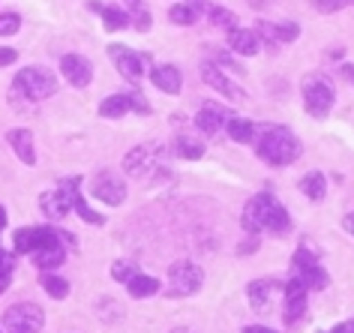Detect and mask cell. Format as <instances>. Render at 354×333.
Returning <instances> with one entry per match:
<instances>
[{
	"label": "cell",
	"instance_id": "cell-1",
	"mask_svg": "<svg viewBox=\"0 0 354 333\" xmlns=\"http://www.w3.org/2000/svg\"><path fill=\"white\" fill-rule=\"evenodd\" d=\"M241 225L246 234H259V231H286L288 229V210L279 204L277 196L261 192V196L250 198V204L243 207Z\"/></svg>",
	"mask_w": 354,
	"mask_h": 333
},
{
	"label": "cell",
	"instance_id": "cell-2",
	"mask_svg": "<svg viewBox=\"0 0 354 333\" xmlns=\"http://www.w3.org/2000/svg\"><path fill=\"white\" fill-rule=\"evenodd\" d=\"M255 151H259L261 160L270 162V165H288V162L297 160L304 147H300V138L291 133L288 126H264Z\"/></svg>",
	"mask_w": 354,
	"mask_h": 333
},
{
	"label": "cell",
	"instance_id": "cell-3",
	"mask_svg": "<svg viewBox=\"0 0 354 333\" xmlns=\"http://www.w3.org/2000/svg\"><path fill=\"white\" fill-rule=\"evenodd\" d=\"M300 93H304V105L313 117H324L333 108L336 91L324 73H306L304 82H300Z\"/></svg>",
	"mask_w": 354,
	"mask_h": 333
},
{
	"label": "cell",
	"instance_id": "cell-4",
	"mask_svg": "<svg viewBox=\"0 0 354 333\" xmlns=\"http://www.w3.org/2000/svg\"><path fill=\"white\" fill-rule=\"evenodd\" d=\"M12 91L21 93L28 102H39V99H48V96L57 91V78H55V73H48V69H42V66H28L15 75Z\"/></svg>",
	"mask_w": 354,
	"mask_h": 333
},
{
	"label": "cell",
	"instance_id": "cell-5",
	"mask_svg": "<svg viewBox=\"0 0 354 333\" xmlns=\"http://www.w3.org/2000/svg\"><path fill=\"white\" fill-rule=\"evenodd\" d=\"M12 238H15V252H21V256H37V252H42V249L64 247L60 231L48 229V225H30V229H19Z\"/></svg>",
	"mask_w": 354,
	"mask_h": 333
},
{
	"label": "cell",
	"instance_id": "cell-6",
	"mask_svg": "<svg viewBox=\"0 0 354 333\" xmlns=\"http://www.w3.org/2000/svg\"><path fill=\"white\" fill-rule=\"evenodd\" d=\"M205 283V270L196 261H177L168 267V294L171 297H189Z\"/></svg>",
	"mask_w": 354,
	"mask_h": 333
},
{
	"label": "cell",
	"instance_id": "cell-7",
	"mask_svg": "<svg viewBox=\"0 0 354 333\" xmlns=\"http://www.w3.org/2000/svg\"><path fill=\"white\" fill-rule=\"evenodd\" d=\"M42 324H46V315L37 303H12L3 312L6 333H39Z\"/></svg>",
	"mask_w": 354,
	"mask_h": 333
},
{
	"label": "cell",
	"instance_id": "cell-8",
	"mask_svg": "<svg viewBox=\"0 0 354 333\" xmlns=\"http://www.w3.org/2000/svg\"><path fill=\"white\" fill-rule=\"evenodd\" d=\"M78 178H69L64 180L57 189H51V192H42L39 196V207H42V213H46L48 219H64L69 210H73V189L78 187Z\"/></svg>",
	"mask_w": 354,
	"mask_h": 333
},
{
	"label": "cell",
	"instance_id": "cell-9",
	"mask_svg": "<svg viewBox=\"0 0 354 333\" xmlns=\"http://www.w3.org/2000/svg\"><path fill=\"white\" fill-rule=\"evenodd\" d=\"M156 165H159V147L156 144H138L123 156V171H127L129 178H147Z\"/></svg>",
	"mask_w": 354,
	"mask_h": 333
},
{
	"label": "cell",
	"instance_id": "cell-10",
	"mask_svg": "<svg viewBox=\"0 0 354 333\" xmlns=\"http://www.w3.org/2000/svg\"><path fill=\"white\" fill-rule=\"evenodd\" d=\"M295 270H297V279L304 283L306 288H315V292H322V288H327V274L322 270V265L315 261V256L309 249L300 247L295 252Z\"/></svg>",
	"mask_w": 354,
	"mask_h": 333
},
{
	"label": "cell",
	"instance_id": "cell-11",
	"mask_svg": "<svg viewBox=\"0 0 354 333\" xmlns=\"http://www.w3.org/2000/svg\"><path fill=\"white\" fill-rule=\"evenodd\" d=\"M109 55H111L114 64H118V73L123 78H129V82H138V78L147 73V64H150L147 55H136V51H129L123 46H111Z\"/></svg>",
	"mask_w": 354,
	"mask_h": 333
},
{
	"label": "cell",
	"instance_id": "cell-12",
	"mask_svg": "<svg viewBox=\"0 0 354 333\" xmlns=\"http://www.w3.org/2000/svg\"><path fill=\"white\" fill-rule=\"evenodd\" d=\"M93 196L100 201H105V204L118 207V204H123V198H127V187H123V180L118 178V174L100 171L93 178Z\"/></svg>",
	"mask_w": 354,
	"mask_h": 333
},
{
	"label": "cell",
	"instance_id": "cell-13",
	"mask_svg": "<svg viewBox=\"0 0 354 333\" xmlns=\"http://www.w3.org/2000/svg\"><path fill=\"white\" fill-rule=\"evenodd\" d=\"M60 73L73 87H87L93 78V66L84 55H64L60 57Z\"/></svg>",
	"mask_w": 354,
	"mask_h": 333
},
{
	"label": "cell",
	"instance_id": "cell-14",
	"mask_svg": "<svg viewBox=\"0 0 354 333\" xmlns=\"http://www.w3.org/2000/svg\"><path fill=\"white\" fill-rule=\"evenodd\" d=\"M306 294H309V288L300 283L297 276L286 285V321L288 324H295V321L304 318V312H306Z\"/></svg>",
	"mask_w": 354,
	"mask_h": 333
},
{
	"label": "cell",
	"instance_id": "cell-15",
	"mask_svg": "<svg viewBox=\"0 0 354 333\" xmlns=\"http://www.w3.org/2000/svg\"><path fill=\"white\" fill-rule=\"evenodd\" d=\"M201 78H205V82L214 87V91L223 93L225 99H241V96H243L241 87H237V84H234L232 78H228L216 64H205V66H201Z\"/></svg>",
	"mask_w": 354,
	"mask_h": 333
},
{
	"label": "cell",
	"instance_id": "cell-16",
	"mask_svg": "<svg viewBox=\"0 0 354 333\" xmlns=\"http://www.w3.org/2000/svg\"><path fill=\"white\" fill-rule=\"evenodd\" d=\"M228 48L234 55H243V57H252L261 51V37L255 30H246V28H234L228 30Z\"/></svg>",
	"mask_w": 354,
	"mask_h": 333
},
{
	"label": "cell",
	"instance_id": "cell-17",
	"mask_svg": "<svg viewBox=\"0 0 354 333\" xmlns=\"http://www.w3.org/2000/svg\"><path fill=\"white\" fill-rule=\"evenodd\" d=\"M225 124H228V111H223L216 102H205L201 105V111L196 115V126L205 135H216Z\"/></svg>",
	"mask_w": 354,
	"mask_h": 333
},
{
	"label": "cell",
	"instance_id": "cell-18",
	"mask_svg": "<svg viewBox=\"0 0 354 333\" xmlns=\"http://www.w3.org/2000/svg\"><path fill=\"white\" fill-rule=\"evenodd\" d=\"M6 142H10V147L15 151V156H19L21 162L37 165V151H33V135L28 133V129H10V133H6Z\"/></svg>",
	"mask_w": 354,
	"mask_h": 333
},
{
	"label": "cell",
	"instance_id": "cell-19",
	"mask_svg": "<svg viewBox=\"0 0 354 333\" xmlns=\"http://www.w3.org/2000/svg\"><path fill=\"white\" fill-rule=\"evenodd\" d=\"M259 37H264V39H270V42H295L297 37H300V28L295 21H288V24H273V21H259Z\"/></svg>",
	"mask_w": 354,
	"mask_h": 333
},
{
	"label": "cell",
	"instance_id": "cell-20",
	"mask_svg": "<svg viewBox=\"0 0 354 333\" xmlns=\"http://www.w3.org/2000/svg\"><path fill=\"white\" fill-rule=\"evenodd\" d=\"M150 82H153L156 91H162V93H180L183 75L177 66H156L153 73H150Z\"/></svg>",
	"mask_w": 354,
	"mask_h": 333
},
{
	"label": "cell",
	"instance_id": "cell-21",
	"mask_svg": "<svg viewBox=\"0 0 354 333\" xmlns=\"http://www.w3.org/2000/svg\"><path fill=\"white\" fill-rule=\"evenodd\" d=\"M277 292V283H270V279H255L250 283V303L255 312H264L270 306V297Z\"/></svg>",
	"mask_w": 354,
	"mask_h": 333
},
{
	"label": "cell",
	"instance_id": "cell-22",
	"mask_svg": "<svg viewBox=\"0 0 354 333\" xmlns=\"http://www.w3.org/2000/svg\"><path fill=\"white\" fill-rule=\"evenodd\" d=\"M91 10H96L102 15V24H105V30H123V28H129V15L118 10V6H102V3H96V0H91Z\"/></svg>",
	"mask_w": 354,
	"mask_h": 333
},
{
	"label": "cell",
	"instance_id": "cell-23",
	"mask_svg": "<svg viewBox=\"0 0 354 333\" xmlns=\"http://www.w3.org/2000/svg\"><path fill=\"white\" fill-rule=\"evenodd\" d=\"M300 192L309 198V201H322L327 196V180L322 171H309L300 178Z\"/></svg>",
	"mask_w": 354,
	"mask_h": 333
},
{
	"label": "cell",
	"instance_id": "cell-24",
	"mask_svg": "<svg viewBox=\"0 0 354 333\" xmlns=\"http://www.w3.org/2000/svg\"><path fill=\"white\" fill-rule=\"evenodd\" d=\"M129 108H132L129 93H114V96H109V99H102V102H100V117L114 120V117H123Z\"/></svg>",
	"mask_w": 354,
	"mask_h": 333
},
{
	"label": "cell",
	"instance_id": "cell-25",
	"mask_svg": "<svg viewBox=\"0 0 354 333\" xmlns=\"http://www.w3.org/2000/svg\"><path fill=\"white\" fill-rule=\"evenodd\" d=\"M225 129H228V135H232L237 144H250L255 138V126H252V120H246V117H228Z\"/></svg>",
	"mask_w": 354,
	"mask_h": 333
},
{
	"label": "cell",
	"instance_id": "cell-26",
	"mask_svg": "<svg viewBox=\"0 0 354 333\" xmlns=\"http://www.w3.org/2000/svg\"><path fill=\"white\" fill-rule=\"evenodd\" d=\"M198 15H201V3H198V0H189V3L171 6L168 19H171L174 24H192V21H198Z\"/></svg>",
	"mask_w": 354,
	"mask_h": 333
},
{
	"label": "cell",
	"instance_id": "cell-27",
	"mask_svg": "<svg viewBox=\"0 0 354 333\" xmlns=\"http://www.w3.org/2000/svg\"><path fill=\"white\" fill-rule=\"evenodd\" d=\"M66 261V247H55V249H42L33 256V265L42 267V270H55Z\"/></svg>",
	"mask_w": 354,
	"mask_h": 333
},
{
	"label": "cell",
	"instance_id": "cell-28",
	"mask_svg": "<svg viewBox=\"0 0 354 333\" xmlns=\"http://www.w3.org/2000/svg\"><path fill=\"white\" fill-rule=\"evenodd\" d=\"M174 153L183 156V160H201L205 156V144L189 135H180V138H174Z\"/></svg>",
	"mask_w": 354,
	"mask_h": 333
},
{
	"label": "cell",
	"instance_id": "cell-29",
	"mask_svg": "<svg viewBox=\"0 0 354 333\" xmlns=\"http://www.w3.org/2000/svg\"><path fill=\"white\" fill-rule=\"evenodd\" d=\"M127 288H129L132 297H138V301H141V297H150V294L159 292V279L156 276H147V274H138Z\"/></svg>",
	"mask_w": 354,
	"mask_h": 333
},
{
	"label": "cell",
	"instance_id": "cell-30",
	"mask_svg": "<svg viewBox=\"0 0 354 333\" xmlns=\"http://www.w3.org/2000/svg\"><path fill=\"white\" fill-rule=\"evenodd\" d=\"M42 288H46V294L55 297V301H64V297L69 294V283L64 276H57V274H46V276H42Z\"/></svg>",
	"mask_w": 354,
	"mask_h": 333
},
{
	"label": "cell",
	"instance_id": "cell-31",
	"mask_svg": "<svg viewBox=\"0 0 354 333\" xmlns=\"http://www.w3.org/2000/svg\"><path fill=\"white\" fill-rule=\"evenodd\" d=\"M111 276L118 279V283H127L129 285L132 279L138 276V267L132 265V261H114V265H111Z\"/></svg>",
	"mask_w": 354,
	"mask_h": 333
},
{
	"label": "cell",
	"instance_id": "cell-32",
	"mask_svg": "<svg viewBox=\"0 0 354 333\" xmlns=\"http://www.w3.org/2000/svg\"><path fill=\"white\" fill-rule=\"evenodd\" d=\"M210 21H214L216 28H225V30L237 28V15L232 10H223V6H214V10H210Z\"/></svg>",
	"mask_w": 354,
	"mask_h": 333
},
{
	"label": "cell",
	"instance_id": "cell-33",
	"mask_svg": "<svg viewBox=\"0 0 354 333\" xmlns=\"http://www.w3.org/2000/svg\"><path fill=\"white\" fill-rule=\"evenodd\" d=\"M10 276H12V258H10V252L0 247V294L10 288Z\"/></svg>",
	"mask_w": 354,
	"mask_h": 333
},
{
	"label": "cell",
	"instance_id": "cell-34",
	"mask_svg": "<svg viewBox=\"0 0 354 333\" xmlns=\"http://www.w3.org/2000/svg\"><path fill=\"white\" fill-rule=\"evenodd\" d=\"M21 28V15L19 12H3L0 15V37H12Z\"/></svg>",
	"mask_w": 354,
	"mask_h": 333
},
{
	"label": "cell",
	"instance_id": "cell-35",
	"mask_svg": "<svg viewBox=\"0 0 354 333\" xmlns=\"http://www.w3.org/2000/svg\"><path fill=\"white\" fill-rule=\"evenodd\" d=\"M348 3H351V0H313V6H315V10H318V12H322V15L339 12V10H342V6H348Z\"/></svg>",
	"mask_w": 354,
	"mask_h": 333
},
{
	"label": "cell",
	"instance_id": "cell-36",
	"mask_svg": "<svg viewBox=\"0 0 354 333\" xmlns=\"http://www.w3.org/2000/svg\"><path fill=\"white\" fill-rule=\"evenodd\" d=\"M132 19H136V21H132V28L141 30V33L150 30V24H153V21H150V12L145 10V6H136V12H132Z\"/></svg>",
	"mask_w": 354,
	"mask_h": 333
},
{
	"label": "cell",
	"instance_id": "cell-37",
	"mask_svg": "<svg viewBox=\"0 0 354 333\" xmlns=\"http://www.w3.org/2000/svg\"><path fill=\"white\" fill-rule=\"evenodd\" d=\"M15 57H19V55H15V48H3V46H0V66L15 64Z\"/></svg>",
	"mask_w": 354,
	"mask_h": 333
},
{
	"label": "cell",
	"instance_id": "cell-38",
	"mask_svg": "<svg viewBox=\"0 0 354 333\" xmlns=\"http://www.w3.org/2000/svg\"><path fill=\"white\" fill-rule=\"evenodd\" d=\"M339 73H342L345 82H351V84H354V64H342V66H339Z\"/></svg>",
	"mask_w": 354,
	"mask_h": 333
},
{
	"label": "cell",
	"instance_id": "cell-39",
	"mask_svg": "<svg viewBox=\"0 0 354 333\" xmlns=\"http://www.w3.org/2000/svg\"><path fill=\"white\" fill-rule=\"evenodd\" d=\"M342 229H345V231H348L351 238H354V213H348V216L342 219Z\"/></svg>",
	"mask_w": 354,
	"mask_h": 333
},
{
	"label": "cell",
	"instance_id": "cell-40",
	"mask_svg": "<svg viewBox=\"0 0 354 333\" xmlns=\"http://www.w3.org/2000/svg\"><path fill=\"white\" fill-rule=\"evenodd\" d=\"M255 247H259V243L250 240V243H241V247H237V252H241V256H250V252H252Z\"/></svg>",
	"mask_w": 354,
	"mask_h": 333
},
{
	"label": "cell",
	"instance_id": "cell-41",
	"mask_svg": "<svg viewBox=\"0 0 354 333\" xmlns=\"http://www.w3.org/2000/svg\"><path fill=\"white\" fill-rule=\"evenodd\" d=\"M243 333H277L270 327H261V324H252V327H243Z\"/></svg>",
	"mask_w": 354,
	"mask_h": 333
},
{
	"label": "cell",
	"instance_id": "cell-42",
	"mask_svg": "<svg viewBox=\"0 0 354 333\" xmlns=\"http://www.w3.org/2000/svg\"><path fill=\"white\" fill-rule=\"evenodd\" d=\"M3 225H6V210L0 207V231H3Z\"/></svg>",
	"mask_w": 354,
	"mask_h": 333
},
{
	"label": "cell",
	"instance_id": "cell-43",
	"mask_svg": "<svg viewBox=\"0 0 354 333\" xmlns=\"http://www.w3.org/2000/svg\"><path fill=\"white\" fill-rule=\"evenodd\" d=\"M330 333H348V327H345V324H336V327H333Z\"/></svg>",
	"mask_w": 354,
	"mask_h": 333
},
{
	"label": "cell",
	"instance_id": "cell-44",
	"mask_svg": "<svg viewBox=\"0 0 354 333\" xmlns=\"http://www.w3.org/2000/svg\"><path fill=\"white\" fill-rule=\"evenodd\" d=\"M345 327H348V333H354V318H351V321H345Z\"/></svg>",
	"mask_w": 354,
	"mask_h": 333
},
{
	"label": "cell",
	"instance_id": "cell-45",
	"mask_svg": "<svg viewBox=\"0 0 354 333\" xmlns=\"http://www.w3.org/2000/svg\"><path fill=\"white\" fill-rule=\"evenodd\" d=\"M129 3H132V6H141V0H129Z\"/></svg>",
	"mask_w": 354,
	"mask_h": 333
},
{
	"label": "cell",
	"instance_id": "cell-46",
	"mask_svg": "<svg viewBox=\"0 0 354 333\" xmlns=\"http://www.w3.org/2000/svg\"><path fill=\"white\" fill-rule=\"evenodd\" d=\"M318 333H327V330H318Z\"/></svg>",
	"mask_w": 354,
	"mask_h": 333
},
{
	"label": "cell",
	"instance_id": "cell-47",
	"mask_svg": "<svg viewBox=\"0 0 354 333\" xmlns=\"http://www.w3.org/2000/svg\"><path fill=\"white\" fill-rule=\"evenodd\" d=\"M0 333H3V330H0Z\"/></svg>",
	"mask_w": 354,
	"mask_h": 333
}]
</instances>
